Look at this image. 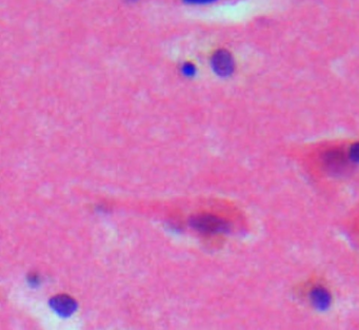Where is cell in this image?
Here are the masks:
<instances>
[{
	"label": "cell",
	"instance_id": "obj_5",
	"mask_svg": "<svg viewBox=\"0 0 359 330\" xmlns=\"http://www.w3.org/2000/svg\"><path fill=\"white\" fill-rule=\"evenodd\" d=\"M52 306L55 308L56 312L64 315L72 314L76 307L75 302L69 297H65V296L54 298L52 301Z\"/></svg>",
	"mask_w": 359,
	"mask_h": 330
},
{
	"label": "cell",
	"instance_id": "obj_4",
	"mask_svg": "<svg viewBox=\"0 0 359 330\" xmlns=\"http://www.w3.org/2000/svg\"><path fill=\"white\" fill-rule=\"evenodd\" d=\"M310 299L312 302V305L321 312H326V310L331 306L332 298L329 291L322 287L317 286L312 289L310 294Z\"/></svg>",
	"mask_w": 359,
	"mask_h": 330
},
{
	"label": "cell",
	"instance_id": "obj_7",
	"mask_svg": "<svg viewBox=\"0 0 359 330\" xmlns=\"http://www.w3.org/2000/svg\"><path fill=\"white\" fill-rule=\"evenodd\" d=\"M181 71H182L184 76L192 77V76H195V74H196V67L193 64L187 63V64L183 65Z\"/></svg>",
	"mask_w": 359,
	"mask_h": 330
},
{
	"label": "cell",
	"instance_id": "obj_8",
	"mask_svg": "<svg viewBox=\"0 0 359 330\" xmlns=\"http://www.w3.org/2000/svg\"><path fill=\"white\" fill-rule=\"evenodd\" d=\"M185 2L190 5H208L215 3L216 0H185Z\"/></svg>",
	"mask_w": 359,
	"mask_h": 330
},
{
	"label": "cell",
	"instance_id": "obj_6",
	"mask_svg": "<svg viewBox=\"0 0 359 330\" xmlns=\"http://www.w3.org/2000/svg\"><path fill=\"white\" fill-rule=\"evenodd\" d=\"M349 161L359 164V142L353 144L349 149Z\"/></svg>",
	"mask_w": 359,
	"mask_h": 330
},
{
	"label": "cell",
	"instance_id": "obj_2",
	"mask_svg": "<svg viewBox=\"0 0 359 330\" xmlns=\"http://www.w3.org/2000/svg\"><path fill=\"white\" fill-rule=\"evenodd\" d=\"M191 225L195 229L205 234H217L228 230V223L214 216H197L191 220Z\"/></svg>",
	"mask_w": 359,
	"mask_h": 330
},
{
	"label": "cell",
	"instance_id": "obj_1",
	"mask_svg": "<svg viewBox=\"0 0 359 330\" xmlns=\"http://www.w3.org/2000/svg\"><path fill=\"white\" fill-rule=\"evenodd\" d=\"M213 72L223 79H227L235 72V61L233 55L226 49H219L211 57Z\"/></svg>",
	"mask_w": 359,
	"mask_h": 330
},
{
	"label": "cell",
	"instance_id": "obj_3",
	"mask_svg": "<svg viewBox=\"0 0 359 330\" xmlns=\"http://www.w3.org/2000/svg\"><path fill=\"white\" fill-rule=\"evenodd\" d=\"M347 157L344 150L332 148L322 154V163L331 173H341L347 167Z\"/></svg>",
	"mask_w": 359,
	"mask_h": 330
}]
</instances>
